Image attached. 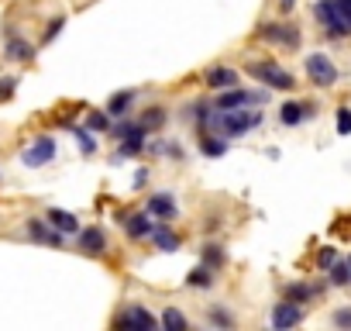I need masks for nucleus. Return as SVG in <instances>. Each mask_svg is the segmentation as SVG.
I'll return each instance as SVG.
<instances>
[{"instance_id":"nucleus-1","label":"nucleus","mask_w":351,"mask_h":331,"mask_svg":"<svg viewBox=\"0 0 351 331\" xmlns=\"http://www.w3.org/2000/svg\"><path fill=\"white\" fill-rule=\"evenodd\" d=\"M313 18L320 21L327 38H351V18H344L337 0H317V4H313Z\"/></svg>"},{"instance_id":"nucleus-2","label":"nucleus","mask_w":351,"mask_h":331,"mask_svg":"<svg viewBox=\"0 0 351 331\" xmlns=\"http://www.w3.org/2000/svg\"><path fill=\"white\" fill-rule=\"evenodd\" d=\"M248 76H255L258 83H265L269 90H296V76L286 73L276 59L265 62H248Z\"/></svg>"},{"instance_id":"nucleus-3","label":"nucleus","mask_w":351,"mask_h":331,"mask_svg":"<svg viewBox=\"0 0 351 331\" xmlns=\"http://www.w3.org/2000/svg\"><path fill=\"white\" fill-rule=\"evenodd\" d=\"M303 69H306V80L313 83V87H320V90H330V87H337V66L330 62V56L327 52H310L306 56V62H303Z\"/></svg>"},{"instance_id":"nucleus-4","label":"nucleus","mask_w":351,"mask_h":331,"mask_svg":"<svg viewBox=\"0 0 351 331\" xmlns=\"http://www.w3.org/2000/svg\"><path fill=\"white\" fill-rule=\"evenodd\" d=\"M258 38L269 42V45H279V49H300V28L296 25H286V21H265L258 28Z\"/></svg>"},{"instance_id":"nucleus-5","label":"nucleus","mask_w":351,"mask_h":331,"mask_svg":"<svg viewBox=\"0 0 351 331\" xmlns=\"http://www.w3.org/2000/svg\"><path fill=\"white\" fill-rule=\"evenodd\" d=\"M56 152H59L56 138H52V135H38L28 148H21V166H28V170H38V166H49V162L56 159Z\"/></svg>"},{"instance_id":"nucleus-6","label":"nucleus","mask_w":351,"mask_h":331,"mask_svg":"<svg viewBox=\"0 0 351 331\" xmlns=\"http://www.w3.org/2000/svg\"><path fill=\"white\" fill-rule=\"evenodd\" d=\"M114 324H117V328H141V331H152V328H158V317H155L148 307H141V304H128V307L114 317Z\"/></svg>"},{"instance_id":"nucleus-7","label":"nucleus","mask_w":351,"mask_h":331,"mask_svg":"<svg viewBox=\"0 0 351 331\" xmlns=\"http://www.w3.org/2000/svg\"><path fill=\"white\" fill-rule=\"evenodd\" d=\"M300 321H303V304H293V300H286V297H282V304H276L272 314H269V324H272L276 331H289V328H296Z\"/></svg>"},{"instance_id":"nucleus-8","label":"nucleus","mask_w":351,"mask_h":331,"mask_svg":"<svg viewBox=\"0 0 351 331\" xmlns=\"http://www.w3.org/2000/svg\"><path fill=\"white\" fill-rule=\"evenodd\" d=\"M313 114H317V104H310V100H286V104L279 107V121H282L286 128H296V124L310 121Z\"/></svg>"},{"instance_id":"nucleus-9","label":"nucleus","mask_w":351,"mask_h":331,"mask_svg":"<svg viewBox=\"0 0 351 331\" xmlns=\"http://www.w3.org/2000/svg\"><path fill=\"white\" fill-rule=\"evenodd\" d=\"M155 221H176V214H180V207H176V197L169 190H158L148 197V207H145Z\"/></svg>"},{"instance_id":"nucleus-10","label":"nucleus","mask_w":351,"mask_h":331,"mask_svg":"<svg viewBox=\"0 0 351 331\" xmlns=\"http://www.w3.org/2000/svg\"><path fill=\"white\" fill-rule=\"evenodd\" d=\"M76 238H80V252H86V255H104V252H107V231H104L100 225L80 228Z\"/></svg>"},{"instance_id":"nucleus-11","label":"nucleus","mask_w":351,"mask_h":331,"mask_svg":"<svg viewBox=\"0 0 351 331\" xmlns=\"http://www.w3.org/2000/svg\"><path fill=\"white\" fill-rule=\"evenodd\" d=\"M28 238H35V242H45V245H62V231H56L52 225H49V218H28Z\"/></svg>"},{"instance_id":"nucleus-12","label":"nucleus","mask_w":351,"mask_h":331,"mask_svg":"<svg viewBox=\"0 0 351 331\" xmlns=\"http://www.w3.org/2000/svg\"><path fill=\"white\" fill-rule=\"evenodd\" d=\"M320 293H324V286H317V283H303V279L286 283V290H282V297L293 300V304H310V300H317Z\"/></svg>"},{"instance_id":"nucleus-13","label":"nucleus","mask_w":351,"mask_h":331,"mask_svg":"<svg viewBox=\"0 0 351 331\" xmlns=\"http://www.w3.org/2000/svg\"><path fill=\"white\" fill-rule=\"evenodd\" d=\"M204 83H207L210 90H231V87L241 83V76H238L234 69H228V66H214V69L204 76Z\"/></svg>"},{"instance_id":"nucleus-14","label":"nucleus","mask_w":351,"mask_h":331,"mask_svg":"<svg viewBox=\"0 0 351 331\" xmlns=\"http://www.w3.org/2000/svg\"><path fill=\"white\" fill-rule=\"evenodd\" d=\"M124 228H128V238H134V242H141V238H148L152 235V214L148 211H138V214H128L124 218Z\"/></svg>"},{"instance_id":"nucleus-15","label":"nucleus","mask_w":351,"mask_h":331,"mask_svg":"<svg viewBox=\"0 0 351 331\" xmlns=\"http://www.w3.org/2000/svg\"><path fill=\"white\" fill-rule=\"evenodd\" d=\"M152 242H155V249L158 252H176L180 249V235H176L172 228H169V221H158L155 228H152V235H148Z\"/></svg>"},{"instance_id":"nucleus-16","label":"nucleus","mask_w":351,"mask_h":331,"mask_svg":"<svg viewBox=\"0 0 351 331\" xmlns=\"http://www.w3.org/2000/svg\"><path fill=\"white\" fill-rule=\"evenodd\" d=\"M200 152L207 159H224L228 155V138L224 135H214V131H200Z\"/></svg>"},{"instance_id":"nucleus-17","label":"nucleus","mask_w":351,"mask_h":331,"mask_svg":"<svg viewBox=\"0 0 351 331\" xmlns=\"http://www.w3.org/2000/svg\"><path fill=\"white\" fill-rule=\"evenodd\" d=\"M134 100H138L134 90H121V93H114V97L107 100V114H110V117H128L131 107H134Z\"/></svg>"},{"instance_id":"nucleus-18","label":"nucleus","mask_w":351,"mask_h":331,"mask_svg":"<svg viewBox=\"0 0 351 331\" xmlns=\"http://www.w3.org/2000/svg\"><path fill=\"white\" fill-rule=\"evenodd\" d=\"M45 218H49V225H52L56 231H62V235H76V231H80V218H76V214H69V211L52 207Z\"/></svg>"},{"instance_id":"nucleus-19","label":"nucleus","mask_w":351,"mask_h":331,"mask_svg":"<svg viewBox=\"0 0 351 331\" xmlns=\"http://www.w3.org/2000/svg\"><path fill=\"white\" fill-rule=\"evenodd\" d=\"M145 135H148V131L138 124L128 138H121V141H117V145H121V148H117V159H124V155H141V152H145Z\"/></svg>"},{"instance_id":"nucleus-20","label":"nucleus","mask_w":351,"mask_h":331,"mask_svg":"<svg viewBox=\"0 0 351 331\" xmlns=\"http://www.w3.org/2000/svg\"><path fill=\"white\" fill-rule=\"evenodd\" d=\"M4 56H8L11 62H32V59H35V45L25 42V38H11V42L4 45Z\"/></svg>"},{"instance_id":"nucleus-21","label":"nucleus","mask_w":351,"mask_h":331,"mask_svg":"<svg viewBox=\"0 0 351 331\" xmlns=\"http://www.w3.org/2000/svg\"><path fill=\"white\" fill-rule=\"evenodd\" d=\"M217 283V273L210 269V266H197V269H190V276H186V286H193V290H210Z\"/></svg>"},{"instance_id":"nucleus-22","label":"nucleus","mask_w":351,"mask_h":331,"mask_svg":"<svg viewBox=\"0 0 351 331\" xmlns=\"http://www.w3.org/2000/svg\"><path fill=\"white\" fill-rule=\"evenodd\" d=\"M200 262H204V266H210L214 273H221V269H224V262H228L224 245H214V242H210V245H204V249H200Z\"/></svg>"},{"instance_id":"nucleus-23","label":"nucleus","mask_w":351,"mask_h":331,"mask_svg":"<svg viewBox=\"0 0 351 331\" xmlns=\"http://www.w3.org/2000/svg\"><path fill=\"white\" fill-rule=\"evenodd\" d=\"M165 121H169V111H165V107H148V111L138 117V124H141L145 131H158Z\"/></svg>"},{"instance_id":"nucleus-24","label":"nucleus","mask_w":351,"mask_h":331,"mask_svg":"<svg viewBox=\"0 0 351 331\" xmlns=\"http://www.w3.org/2000/svg\"><path fill=\"white\" fill-rule=\"evenodd\" d=\"M158 324H162L165 331H186V328H190L186 314H183V310H176V307H165V314H162Z\"/></svg>"},{"instance_id":"nucleus-25","label":"nucleus","mask_w":351,"mask_h":331,"mask_svg":"<svg viewBox=\"0 0 351 331\" xmlns=\"http://www.w3.org/2000/svg\"><path fill=\"white\" fill-rule=\"evenodd\" d=\"M327 283H330V286H351V266H348V259H344V262L337 259V262L327 269Z\"/></svg>"},{"instance_id":"nucleus-26","label":"nucleus","mask_w":351,"mask_h":331,"mask_svg":"<svg viewBox=\"0 0 351 331\" xmlns=\"http://www.w3.org/2000/svg\"><path fill=\"white\" fill-rule=\"evenodd\" d=\"M86 124H90V131H110V114L107 111H90Z\"/></svg>"},{"instance_id":"nucleus-27","label":"nucleus","mask_w":351,"mask_h":331,"mask_svg":"<svg viewBox=\"0 0 351 331\" xmlns=\"http://www.w3.org/2000/svg\"><path fill=\"white\" fill-rule=\"evenodd\" d=\"M138 128V121H128V117H117V124H110V138L114 141H121V138H128L131 131Z\"/></svg>"},{"instance_id":"nucleus-28","label":"nucleus","mask_w":351,"mask_h":331,"mask_svg":"<svg viewBox=\"0 0 351 331\" xmlns=\"http://www.w3.org/2000/svg\"><path fill=\"white\" fill-rule=\"evenodd\" d=\"M207 321L214 324V328H234V317L224 310V307H210V314H207Z\"/></svg>"},{"instance_id":"nucleus-29","label":"nucleus","mask_w":351,"mask_h":331,"mask_svg":"<svg viewBox=\"0 0 351 331\" xmlns=\"http://www.w3.org/2000/svg\"><path fill=\"white\" fill-rule=\"evenodd\" d=\"M76 145H80V152H83V155H93V152H97L93 135H90V131H83V128H76Z\"/></svg>"},{"instance_id":"nucleus-30","label":"nucleus","mask_w":351,"mask_h":331,"mask_svg":"<svg viewBox=\"0 0 351 331\" xmlns=\"http://www.w3.org/2000/svg\"><path fill=\"white\" fill-rule=\"evenodd\" d=\"M334 262H337V249H334V245H324V249L317 252V266H320V269L327 273V269H330Z\"/></svg>"},{"instance_id":"nucleus-31","label":"nucleus","mask_w":351,"mask_h":331,"mask_svg":"<svg viewBox=\"0 0 351 331\" xmlns=\"http://www.w3.org/2000/svg\"><path fill=\"white\" fill-rule=\"evenodd\" d=\"M330 324H334V328H344V331H351V307H337V310L330 314Z\"/></svg>"},{"instance_id":"nucleus-32","label":"nucleus","mask_w":351,"mask_h":331,"mask_svg":"<svg viewBox=\"0 0 351 331\" xmlns=\"http://www.w3.org/2000/svg\"><path fill=\"white\" fill-rule=\"evenodd\" d=\"M337 135H351V107H337Z\"/></svg>"},{"instance_id":"nucleus-33","label":"nucleus","mask_w":351,"mask_h":331,"mask_svg":"<svg viewBox=\"0 0 351 331\" xmlns=\"http://www.w3.org/2000/svg\"><path fill=\"white\" fill-rule=\"evenodd\" d=\"M62 28H66V18H56V21H49V28H45V35H42V45H49V42H52V38H56Z\"/></svg>"},{"instance_id":"nucleus-34","label":"nucleus","mask_w":351,"mask_h":331,"mask_svg":"<svg viewBox=\"0 0 351 331\" xmlns=\"http://www.w3.org/2000/svg\"><path fill=\"white\" fill-rule=\"evenodd\" d=\"M14 90H18V80H14V76H4V80H0V100H11Z\"/></svg>"},{"instance_id":"nucleus-35","label":"nucleus","mask_w":351,"mask_h":331,"mask_svg":"<svg viewBox=\"0 0 351 331\" xmlns=\"http://www.w3.org/2000/svg\"><path fill=\"white\" fill-rule=\"evenodd\" d=\"M341 4V11H344V18H351V0H337Z\"/></svg>"},{"instance_id":"nucleus-36","label":"nucleus","mask_w":351,"mask_h":331,"mask_svg":"<svg viewBox=\"0 0 351 331\" xmlns=\"http://www.w3.org/2000/svg\"><path fill=\"white\" fill-rule=\"evenodd\" d=\"M279 8H282V11H293V8H296V0H279Z\"/></svg>"},{"instance_id":"nucleus-37","label":"nucleus","mask_w":351,"mask_h":331,"mask_svg":"<svg viewBox=\"0 0 351 331\" xmlns=\"http://www.w3.org/2000/svg\"><path fill=\"white\" fill-rule=\"evenodd\" d=\"M348 266H351V255H348Z\"/></svg>"}]
</instances>
